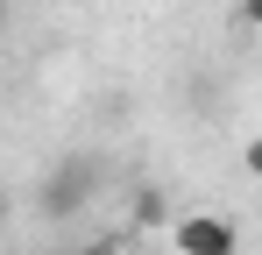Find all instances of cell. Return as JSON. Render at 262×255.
<instances>
[{"label": "cell", "mask_w": 262, "mask_h": 255, "mask_svg": "<svg viewBox=\"0 0 262 255\" xmlns=\"http://www.w3.org/2000/svg\"><path fill=\"white\" fill-rule=\"evenodd\" d=\"M99 255H106V248H99Z\"/></svg>", "instance_id": "obj_5"}, {"label": "cell", "mask_w": 262, "mask_h": 255, "mask_svg": "<svg viewBox=\"0 0 262 255\" xmlns=\"http://www.w3.org/2000/svg\"><path fill=\"white\" fill-rule=\"evenodd\" d=\"M241 22H248V29H262V0H241Z\"/></svg>", "instance_id": "obj_4"}, {"label": "cell", "mask_w": 262, "mask_h": 255, "mask_svg": "<svg viewBox=\"0 0 262 255\" xmlns=\"http://www.w3.org/2000/svg\"><path fill=\"white\" fill-rule=\"evenodd\" d=\"M163 234H170V248H177V255H241L234 220H220V213H177Z\"/></svg>", "instance_id": "obj_1"}, {"label": "cell", "mask_w": 262, "mask_h": 255, "mask_svg": "<svg viewBox=\"0 0 262 255\" xmlns=\"http://www.w3.org/2000/svg\"><path fill=\"white\" fill-rule=\"evenodd\" d=\"M241 163H248V177H255V184H262V135H255V142H248V149H241Z\"/></svg>", "instance_id": "obj_3"}, {"label": "cell", "mask_w": 262, "mask_h": 255, "mask_svg": "<svg viewBox=\"0 0 262 255\" xmlns=\"http://www.w3.org/2000/svg\"><path fill=\"white\" fill-rule=\"evenodd\" d=\"M135 227H163V199H156V192L135 199Z\"/></svg>", "instance_id": "obj_2"}]
</instances>
